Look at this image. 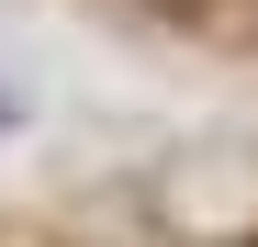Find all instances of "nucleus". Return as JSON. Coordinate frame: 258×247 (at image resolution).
I'll return each mask as SVG.
<instances>
[{
  "label": "nucleus",
  "instance_id": "1",
  "mask_svg": "<svg viewBox=\"0 0 258 247\" xmlns=\"http://www.w3.org/2000/svg\"><path fill=\"white\" fill-rule=\"evenodd\" d=\"M157 12H225V0H157Z\"/></svg>",
  "mask_w": 258,
  "mask_h": 247
}]
</instances>
